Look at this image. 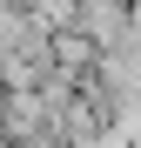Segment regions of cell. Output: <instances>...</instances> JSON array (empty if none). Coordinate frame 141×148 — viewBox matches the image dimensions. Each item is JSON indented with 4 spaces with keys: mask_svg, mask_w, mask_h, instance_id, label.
Here are the masks:
<instances>
[{
    "mask_svg": "<svg viewBox=\"0 0 141 148\" xmlns=\"http://www.w3.org/2000/svg\"><path fill=\"white\" fill-rule=\"evenodd\" d=\"M14 7H20V0H14Z\"/></svg>",
    "mask_w": 141,
    "mask_h": 148,
    "instance_id": "1",
    "label": "cell"
}]
</instances>
